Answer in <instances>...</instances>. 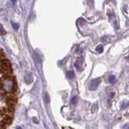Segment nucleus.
<instances>
[{
  "mask_svg": "<svg viewBox=\"0 0 129 129\" xmlns=\"http://www.w3.org/2000/svg\"><path fill=\"white\" fill-rule=\"evenodd\" d=\"M6 126L7 125L3 121H0V129H6Z\"/></svg>",
  "mask_w": 129,
  "mask_h": 129,
  "instance_id": "12",
  "label": "nucleus"
},
{
  "mask_svg": "<svg viewBox=\"0 0 129 129\" xmlns=\"http://www.w3.org/2000/svg\"><path fill=\"white\" fill-rule=\"evenodd\" d=\"M4 87V83H3V80L1 78L0 79V90H3Z\"/></svg>",
  "mask_w": 129,
  "mask_h": 129,
  "instance_id": "13",
  "label": "nucleus"
},
{
  "mask_svg": "<svg viewBox=\"0 0 129 129\" xmlns=\"http://www.w3.org/2000/svg\"><path fill=\"white\" fill-rule=\"evenodd\" d=\"M100 82H101V79L100 78L93 79L90 82V84H89V90H95L96 89L99 87Z\"/></svg>",
  "mask_w": 129,
  "mask_h": 129,
  "instance_id": "1",
  "label": "nucleus"
},
{
  "mask_svg": "<svg viewBox=\"0 0 129 129\" xmlns=\"http://www.w3.org/2000/svg\"><path fill=\"white\" fill-rule=\"evenodd\" d=\"M80 61H78H78H76V63H75V67L77 68V69H78V70H80Z\"/></svg>",
  "mask_w": 129,
  "mask_h": 129,
  "instance_id": "14",
  "label": "nucleus"
},
{
  "mask_svg": "<svg viewBox=\"0 0 129 129\" xmlns=\"http://www.w3.org/2000/svg\"><path fill=\"white\" fill-rule=\"evenodd\" d=\"M5 58V54H4L3 51L0 48V60H1L2 59H4Z\"/></svg>",
  "mask_w": 129,
  "mask_h": 129,
  "instance_id": "10",
  "label": "nucleus"
},
{
  "mask_svg": "<svg viewBox=\"0 0 129 129\" xmlns=\"http://www.w3.org/2000/svg\"><path fill=\"white\" fill-rule=\"evenodd\" d=\"M0 64L1 66H8V67H11V62L10 60L7 59V58H4V59H2L0 60Z\"/></svg>",
  "mask_w": 129,
  "mask_h": 129,
  "instance_id": "3",
  "label": "nucleus"
},
{
  "mask_svg": "<svg viewBox=\"0 0 129 129\" xmlns=\"http://www.w3.org/2000/svg\"><path fill=\"white\" fill-rule=\"evenodd\" d=\"M67 77L69 78H73L74 77V73L73 72V71H69V72H67Z\"/></svg>",
  "mask_w": 129,
  "mask_h": 129,
  "instance_id": "6",
  "label": "nucleus"
},
{
  "mask_svg": "<svg viewBox=\"0 0 129 129\" xmlns=\"http://www.w3.org/2000/svg\"><path fill=\"white\" fill-rule=\"evenodd\" d=\"M108 80H109V82H110V83H111V84H114L116 82V78L114 75H111V76L109 77Z\"/></svg>",
  "mask_w": 129,
  "mask_h": 129,
  "instance_id": "4",
  "label": "nucleus"
},
{
  "mask_svg": "<svg viewBox=\"0 0 129 129\" xmlns=\"http://www.w3.org/2000/svg\"><path fill=\"white\" fill-rule=\"evenodd\" d=\"M6 34V31L4 30V28L3 27L2 25H0V35H5Z\"/></svg>",
  "mask_w": 129,
  "mask_h": 129,
  "instance_id": "11",
  "label": "nucleus"
},
{
  "mask_svg": "<svg viewBox=\"0 0 129 129\" xmlns=\"http://www.w3.org/2000/svg\"><path fill=\"white\" fill-rule=\"evenodd\" d=\"M77 103H78V98H77L76 96L73 97L72 99H71V104H73V105H75Z\"/></svg>",
  "mask_w": 129,
  "mask_h": 129,
  "instance_id": "7",
  "label": "nucleus"
},
{
  "mask_svg": "<svg viewBox=\"0 0 129 129\" xmlns=\"http://www.w3.org/2000/svg\"><path fill=\"white\" fill-rule=\"evenodd\" d=\"M16 90H17V85H16L15 82H13V85H12V87H11V89L10 92H11V93H15V94Z\"/></svg>",
  "mask_w": 129,
  "mask_h": 129,
  "instance_id": "5",
  "label": "nucleus"
},
{
  "mask_svg": "<svg viewBox=\"0 0 129 129\" xmlns=\"http://www.w3.org/2000/svg\"><path fill=\"white\" fill-rule=\"evenodd\" d=\"M128 105H129V103L128 102H123L122 104H121V108L124 109L125 107H127Z\"/></svg>",
  "mask_w": 129,
  "mask_h": 129,
  "instance_id": "9",
  "label": "nucleus"
},
{
  "mask_svg": "<svg viewBox=\"0 0 129 129\" xmlns=\"http://www.w3.org/2000/svg\"><path fill=\"white\" fill-rule=\"evenodd\" d=\"M12 119H13V116L11 115H7L5 117H3L2 121L6 125H10L12 122Z\"/></svg>",
  "mask_w": 129,
  "mask_h": 129,
  "instance_id": "2",
  "label": "nucleus"
},
{
  "mask_svg": "<svg viewBox=\"0 0 129 129\" xmlns=\"http://www.w3.org/2000/svg\"><path fill=\"white\" fill-rule=\"evenodd\" d=\"M96 51L97 52H102L103 51V45H99V46H97V48H96Z\"/></svg>",
  "mask_w": 129,
  "mask_h": 129,
  "instance_id": "8",
  "label": "nucleus"
},
{
  "mask_svg": "<svg viewBox=\"0 0 129 129\" xmlns=\"http://www.w3.org/2000/svg\"><path fill=\"white\" fill-rule=\"evenodd\" d=\"M127 60H129V56H128L127 57Z\"/></svg>",
  "mask_w": 129,
  "mask_h": 129,
  "instance_id": "15",
  "label": "nucleus"
}]
</instances>
